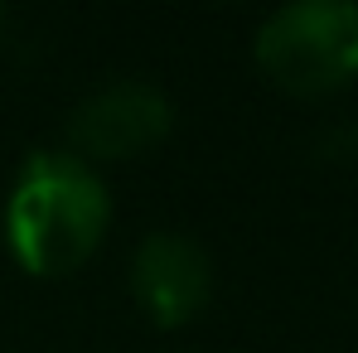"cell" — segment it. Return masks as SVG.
<instances>
[{"mask_svg": "<svg viewBox=\"0 0 358 353\" xmlns=\"http://www.w3.org/2000/svg\"><path fill=\"white\" fill-rule=\"evenodd\" d=\"M112 228V189L73 150H29L5 194V242L29 276L78 271Z\"/></svg>", "mask_w": 358, "mask_h": 353, "instance_id": "1", "label": "cell"}, {"mask_svg": "<svg viewBox=\"0 0 358 353\" xmlns=\"http://www.w3.org/2000/svg\"><path fill=\"white\" fill-rule=\"evenodd\" d=\"M252 54L262 73L300 97L339 92L358 78V5L354 0H291L276 5Z\"/></svg>", "mask_w": 358, "mask_h": 353, "instance_id": "2", "label": "cell"}, {"mask_svg": "<svg viewBox=\"0 0 358 353\" xmlns=\"http://www.w3.org/2000/svg\"><path fill=\"white\" fill-rule=\"evenodd\" d=\"M175 126V102L145 78H107L68 117V150L87 165L131 160L160 145Z\"/></svg>", "mask_w": 358, "mask_h": 353, "instance_id": "3", "label": "cell"}, {"mask_svg": "<svg viewBox=\"0 0 358 353\" xmlns=\"http://www.w3.org/2000/svg\"><path fill=\"white\" fill-rule=\"evenodd\" d=\"M131 291L155 324H189L213 295V261L189 233H145L131 252Z\"/></svg>", "mask_w": 358, "mask_h": 353, "instance_id": "4", "label": "cell"}]
</instances>
